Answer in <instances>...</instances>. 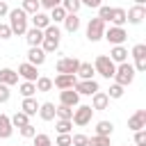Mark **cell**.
Returning <instances> with one entry per match:
<instances>
[{
  "mask_svg": "<svg viewBox=\"0 0 146 146\" xmlns=\"http://www.w3.org/2000/svg\"><path fill=\"white\" fill-rule=\"evenodd\" d=\"M91 116H94V110H91V105H78L75 110H73V116H71V121L75 123V125H89L91 123Z\"/></svg>",
  "mask_w": 146,
  "mask_h": 146,
  "instance_id": "5",
  "label": "cell"
},
{
  "mask_svg": "<svg viewBox=\"0 0 146 146\" xmlns=\"http://www.w3.org/2000/svg\"><path fill=\"white\" fill-rule=\"evenodd\" d=\"M62 7H64L66 14H78V9L82 5H80V0H62Z\"/></svg>",
  "mask_w": 146,
  "mask_h": 146,
  "instance_id": "32",
  "label": "cell"
},
{
  "mask_svg": "<svg viewBox=\"0 0 146 146\" xmlns=\"http://www.w3.org/2000/svg\"><path fill=\"white\" fill-rule=\"evenodd\" d=\"M130 55H132L135 59H144V57H146V43H135L132 50H130Z\"/></svg>",
  "mask_w": 146,
  "mask_h": 146,
  "instance_id": "35",
  "label": "cell"
},
{
  "mask_svg": "<svg viewBox=\"0 0 146 146\" xmlns=\"http://www.w3.org/2000/svg\"><path fill=\"white\" fill-rule=\"evenodd\" d=\"M114 64H123V62H128V48H123V46H114L112 50H110V55H107Z\"/></svg>",
  "mask_w": 146,
  "mask_h": 146,
  "instance_id": "17",
  "label": "cell"
},
{
  "mask_svg": "<svg viewBox=\"0 0 146 146\" xmlns=\"http://www.w3.org/2000/svg\"><path fill=\"white\" fill-rule=\"evenodd\" d=\"M112 130H114V123L112 121H98L96 123V135L98 137H110Z\"/></svg>",
  "mask_w": 146,
  "mask_h": 146,
  "instance_id": "27",
  "label": "cell"
},
{
  "mask_svg": "<svg viewBox=\"0 0 146 146\" xmlns=\"http://www.w3.org/2000/svg\"><path fill=\"white\" fill-rule=\"evenodd\" d=\"M73 89L78 91V96H94L96 91H100V87H98L96 80H78Z\"/></svg>",
  "mask_w": 146,
  "mask_h": 146,
  "instance_id": "8",
  "label": "cell"
},
{
  "mask_svg": "<svg viewBox=\"0 0 146 146\" xmlns=\"http://www.w3.org/2000/svg\"><path fill=\"white\" fill-rule=\"evenodd\" d=\"M9 121H11V125H14V128H23V125H27V123H30V116H27L25 112H16L14 116H9Z\"/></svg>",
  "mask_w": 146,
  "mask_h": 146,
  "instance_id": "29",
  "label": "cell"
},
{
  "mask_svg": "<svg viewBox=\"0 0 146 146\" xmlns=\"http://www.w3.org/2000/svg\"><path fill=\"white\" fill-rule=\"evenodd\" d=\"M55 146H71V135H57Z\"/></svg>",
  "mask_w": 146,
  "mask_h": 146,
  "instance_id": "45",
  "label": "cell"
},
{
  "mask_svg": "<svg viewBox=\"0 0 146 146\" xmlns=\"http://www.w3.org/2000/svg\"><path fill=\"white\" fill-rule=\"evenodd\" d=\"M135 66L130 62H123V64H116V71H114V82L121 84V87H128L132 80H135Z\"/></svg>",
  "mask_w": 146,
  "mask_h": 146,
  "instance_id": "2",
  "label": "cell"
},
{
  "mask_svg": "<svg viewBox=\"0 0 146 146\" xmlns=\"http://www.w3.org/2000/svg\"><path fill=\"white\" fill-rule=\"evenodd\" d=\"M9 96H11L9 87H7V84H0V103H7V100H9Z\"/></svg>",
  "mask_w": 146,
  "mask_h": 146,
  "instance_id": "46",
  "label": "cell"
},
{
  "mask_svg": "<svg viewBox=\"0 0 146 146\" xmlns=\"http://www.w3.org/2000/svg\"><path fill=\"white\" fill-rule=\"evenodd\" d=\"M64 27H66V32H78L80 30V18H78V14H66V18H64Z\"/></svg>",
  "mask_w": 146,
  "mask_h": 146,
  "instance_id": "25",
  "label": "cell"
},
{
  "mask_svg": "<svg viewBox=\"0 0 146 146\" xmlns=\"http://www.w3.org/2000/svg\"><path fill=\"white\" fill-rule=\"evenodd\" d=\"M123 94H125V87H121V84H116V82L107 89V98H121Z\"/></svg>",
  "mask_w": 146,
  "mask_h": 146,
  "instance_id": "37",
  "label": "cell"
},
{
  "mask_svg": "<svg viewBox=\"0 0 146 146\" xmlns=\"http://www.w3.org/2000/svg\"><path fill=\"white\" fill-rule=\"evenodd\" d=\"M39 116L43 121H52L55 119V105L52 103H41L39 105Z\"/></svg>",
  "mask_w": 146,
  "mask_h": 146,
  "instance_id": "26",
  "label": "cell"
},
{
  "mask_svg": "<svg viewBox=\"0 0 146 146\" xmlns=\"http://www.w3.org/2000/svg\"><path fill=\"white\" fill-rule=\"evenodd\" d=\"M87 146H110V137H98V135H94V137L87 139Z\"/></svg>",
  "mask_w": 146,
  "mask_h": 146,
  "instance_id": "38",
  "label": "cell"
},
{
  "mask_svg": "<svg viewBox=\"0 0 146 146\" xmlns=\"http://www.w3.org/2000/svg\"><path fill=\"white\" fill-rule=\"evenodd\" d=\"M110 16H112V7H107V5H100V7H98V18L107 23V21H110Z\"/></svg>",
  "mask_w": 146,
  "mask_h": 146,
  "instance_id": "42",
  "label": "cell"
},
{
  "mask_svg": "<svg viewBox=\"0 0 146 146\" xmlns=\"http://www.w3.org/2000/svg\"><path fill=\"white\" fill-rule=\"evenodd\" d=\"M103 39H107L112 46H123V41L128 39V32H125L123 27H116V25H112L110 30H105Z\"/></svg>",
  "mask_w": 146,
  "mask_h": 146,
  "instance_id": "7",
  "label": "cell"
},
{
  "mask_svg": "<svg viewBox=\"0 0 146 146\" xmlns=\"http://www.w3.org/2000/svg\"><path fill=\"white\" fill-rule=\"evenodd\" d=\"M55 128H57V132H59V135H68V132H71V128H73V121H64V119H57Z\"/></svg>",
  "mask_w": 146,
  "mask_h": 146,
  "instance_id": "33",
  "label": "cell"
},
{
  "mask_svg": "<svg viewBox=\"0 0 146 146\" xmlns=\"http://www.w3.org/2000/svg\"><path fill=\"white\" fill-rule=\"evenodd\" d=\"M25 39H27L30 48H36V46H41V41H43V30L27 27V32H25Z\"/></svg>",
  "mask_w": 146,
  "mask_h": 146,
  "instance_id": "14",
  "label": "cell"
},
{
  "mask_svg": "<svg viewBox=\"0 0 146 146\" xmlns=\"http://www.w3.org/2000/svg\"><path fill=\"white\" fill-rule=\"evenodd\" d=\"M132 66H135V71L144 73V71H146V57H144V59H135V64H132Z\"/></svg>",
  "mask_w": 146,
  "mask_h": 146,
  "instance_id": "48",
  "label": "cell"
},
{
  "mask_svg": "<svg viewBox=\"0 0 146 146\" xmlns=\"http://www.w3.org/2000/svg\"><path fill=\"white\" fill-rule=\"evenodd\" d=\"M46 55L48 52H55L57 48H59V36H43V41H41V46H39Z\"/></svg>",
  "mask_w": 146,
  "mask_h": 146,
  "instance_id": "21",
  "label": "cell"
},
{
  "mask_svg": "<svg viewBox=\"0 0 146 146\" xmlns=\"http://www.w3.org/2000/svg\"><path fill=\"white\" fill-rule=\"evenodd\" d=\"M144 128H146V110H137L128 119V130L137 132V130H144Z\"/></svg>",
  "mask_w": 146,
  "mask_h": 146,
  "instance_id": "10",
  "label": "cell"
},
{
  "mask_svg": "<svg viewBox=\"0 0 146 146\" xmlns=\"http://www.w3.org/2000/svg\"><path fill=\"white\" fill-rule=\"evenodd\" d=\"M16 82H18V73H16L14 68H2V71H0V84L11 87V84H16Z\"/></svg>",
  "mask_w": 146,
  "mask_h": 146,
  "instance_id": "20",
  "label": "cell"
},
{
  "mask_svg": "<svg viewBox=\"0 0 146 146\" xmlns=\"http://www.w3.org/2000/svg\"><path fill=\"white\" fill-rule=\"evenodd\" d=\"M32 139H34V146H52V139H50L48 135H43V132L34 135Z\"/></svg>",
  "mask_w": 146,
  "mask_h": 146,
  "instance_id": "39",
  "label": "cell"
},
{
  "mask_svg": "<svg viewBox=\"0 0 146 146\" xmlns=\"http://www.w3.org/2000/svg\"><path fill=\"white\" fill-rule=\"evenodd\" d=\"M80 5H84V7H91V9H98L103 2H100V0H80Z\"/></svg>",
  "mask_w": 146,
  "mask_h": 146,
  "instance_id": "49",
  "label": "cell"
},
{
  "mask_svg": "<svg viewBox=\"0 0 146 146\" xmlns=\"http://www.w3.org/2000/svg\"><path fill=\"white\" fill-rule=\"evenodd\" d=\"M94 71L98 73V75H103V78H114V71H116V64L107 57V55H98L96 57V62H94Z\"/></svg>",
  "mask_w": 146,
  "mask_h": 146,
  "instance_id": "3",
  "label": "cell"
},
{
  "mask_svg": "<svg viewBox=\"0 0 146 146\" xmlns=\"http://www.w3.org/2000/svg\"><path fill=\"white\" fill-rule=\"evenodd\" d=\"M43 62H46V52H43L39 46L27 50V64H32V66H41Z\"/></svg>",
  "mask_w": 146,
  "mask_h": 146,
  "instance_id": "15",
  "label": "cell"
},
{
  "mask_svg": "<svg viewBox=\"0 0 146 146\" xmlns=\"http://www.w3.org/2000/svg\"><path fill=\"white\" fill-rule=\"evenodd\" d=\"M146 18V7L144 5H135L125 11V23H132V25H139L141 21Z\"/></svg>",
  "mask_w": 146,
  "mask_h": 146,
  "instance_id": "9",
  "label": "cell"
},
{
  "mask_svg": "<svg viewBox=\"0 0 146 146\" xmlns=\"http://www.w3.org/2000/svg\"><path fill=\"white\" fill-rule=\"evenodd\" d=\"M18 78H23L25 82H36V78H39V71H36V66H32V64H21L18 66Z\"/></svg>",
  "mask_w": 146,
  "mask_h": 146,
  "instance_id": "12",
  "label": "cell"
},
{
  "mask_svg": "<svg viewBox=\"0 0 146 146\" xmlns=\"http://www.w3.org/2000/svg\"><path fill=\"white\" fill-rule=\"evenodd\" d=\"M21 94H23V98H32V96L36 94L34 82H23V84H21Z\"/></svg>",
  "mask_w": 146,
  "mask_h": 146,
  "instance_id": "36",
  "label": "cell"
},
{
  "mask_svg": "<svg viewBox=\"0 0 146 146\" xmlns=\"http://www.w3.org/2000/svg\"><path fill=\"white\" fill-rule=\"evenodd\" d=\"M48 25H50V16H48V14H43V11L32 14V27H36V30H46Z\"/></svg>",
  "mask_w": 146,
  "mask_h": 146,
  "instance_id": "19",
  "label": "cell"
},
{
  "mask_svg": "<svg viewBox=\"0 0 146 146\" xmlns=\"http://www.w3.org/2000/svg\"><path fill=\"white\" fill-rule=\"evenodd\" d=\"M78 66H80V59L75 57H62L57 59V73H64V75H75L78 73Z\"/></svg>",
  "mask_w": 146,
  "mask_h": 146,
  "instance_id": "6",
  "label": "cell"
},
{
  "mask_svg": "<svg viewBox=\"0 0 146 146\" xmlns=\"http://www.w3.org/2000/svg\"><path fill=\"white\" fill-rule=\"evenodd\" d=\"M11 132H14V125H11L9 116H7V114H0V139L11 137Z\"/></svg>",
  "mask_w": 146,
  "mask_h": 146,
  "instance_id": "22",
  "label": "cell"
},
{
  "mask_svg": "<svg viewBox=\"0 0 146 146\" xmlns=\"http://www.w3.org/2000/svg\"><path fill=\"white\" fill-rule=\"evenodd\" d=\"M39 5H41L43 9H55V7L62 5V0H39Z\"/></svg>",
  "mask_w": 146,
  "mask_h": 146,
  "instance_id": "44",
  "label": "cell"
},
{
  "mask_svg": "<svg viewBox=\"0 0 146 146\" xmlns=\"http://www.w3.org/2000/svg\"><path fill=\"white\" fill-rule=\"evenodd\" d=\"M7 14H9V7H7V2H5V0H0V18H2V16H7Z\"/></svg>",
  "mask_w": 146,
  "mask_h": 146,
  "instance_id": "50",
  "label": "cell"
},
{
  "mask_svg": "<svg viewBox=\"0 0 146 146\" xmlns=\"http://www.w3.org/2000/svg\"><path fill=\"white\" fill-rule=\"evenodd\" d=\"M21 112H25L27 116H34V114L39 112V103H36V98H23Z\"/></svg>",
  "mask_w": 146,
  "mask_h": 146,
  "instance_id": "24",
  "label": "cell"
},
{
  "mask_svg": "<svg viewBox=\"0 0 146 146\" xmlns=\"http://www.w3.org/2000/svg\"><path fill=\"white\" fill-rule=\"evenodd\" d=\"M34 87H36V91H50V89H52V78H48V75H39L36 82H34Z\"/></svg>",
  "mask_w": 146,
  "mask_h": 146,
  "instance_id": "28",
  "label": "cell"
},
{
  "mask_svg": "<svg viewBox=\"0 0 146 146\" xmlns=\"http://www.w3.org/2000/svg\"><path fill=\"white\" fill-rule=\"evenodd\" d=\"M75 82H78L75 75H64V73H59V75L52 80V87H57L59 91H64V89H73Z\"/></svg>",
  "mask_w": 146,
  "mask_h": 146,
  "instance_id": "13",
  "label": "cell"
},
{
  "mask_svg": "<svg viewBox=\"0 0 146 146\" xmlns=\"http://www.w3.org/2000/svg\"><path fill=\"white\" fill-rule=\"evenodd\" d=\"M59 105H66V107H78L80 105V96L75 89H64L59 91Z\"/></svg>",
  "mask_w": 146,
  "mask_h": 146,
  "instance_id": "11",
  "label": "cell"
},
{
  "mask_svg": "<svg viewBox=\"0 0 146 146\" xmlns=\"http://www.w3.org/2000/svg\"><path fill=\"white\" fill-rule=\"evenodd\" d=\"M105 21H100L98 16L96 18H89V23H87V39L89 41H100L103 39V34H105Z\"/></svg>",
  "mask_w": 146,
  "mask_h": 146,
  "instance_id": "4",
  "label": "cell"
},
{
  "mask_svg": "<svg viewBox=\"0 0 146 146\" xmlns=\"http://www.w3.org/2000/svg\"><path fill=\"white\" fill-rule=\"evenodd\" d=\"M135 144L137 146H146V130H137L135 132Z\"/></svg>",
  "mask_w": 146,
  "mask_h": 146,
  "instance_id": "43",
  "label": "cell"
},
{
  "mask_svg": "<svg viewBox=\"0 0 146 146\" xmlns=\"http://www.w3.org/2000/svg\"><path fill=\"white\" fill-rule=\"evenodd\" d=\"M135 2H137V5H144V2H146V0H135Z\"/></svg>",
  "mask_w": 146,
  "mask_h": 146,
  "instance_id": "51",
  "label": "cell"
},
{
  "mask_svg": "<svg viewBox=\"0 0 146 146\" xmlns=\"http://www.w3.org/2000/svg\"><path fill=\"white\" fill-rule=\"evenodd\" d=\"M11 36V27L7 23H0V39H9Z\"/></svg>",
  "mask_w": 146,
  "mask_h": 146,
  "instance_id": "47",
  "label": "cell"
},
{
  "mask_svg": "<svg viewBox=\"0 0 146 146\" xmlns=\"http://www.w3.org/2000/svg\"><path fill=\"white\" fill-rule=\"evenodd\" d=\"M107 105H110V98H107L105 91H96V94L91 96V110H94V112H96V110H107Z\"/></svg>",
  "mask_w": 146,
  "mask_h": 146,
  "instance_id": "16",
  "label": "cell"
},
{
  "mask_svg": "<svg viewBox=\"0 0 146 146\" xmlns=\"http://www.w3.org/2000/svg\"><path fill=\"white\" fill-rule=\"evenodd\" d=\"M18 132H21V137H25V139H32V137L36 135V128H34L32 123H27V125L18 128Z\"/></svg>",
  "mask_w": 146,
  "mask_h": 146,
  "instance_id": "40",
  "label": "cell"
},
{
  "mask_svg": "<svg viewBox=\"0 0 146 146\" xmlns=\"http://www.w3.org/2000/svg\"><path fill=\"white\" fill-rule=\"evenodd\" d=\"M9 27H11V34H18V36H25V32H27V14L21 9V7H16V9H9Z\"/></svg>",
  "mask_w": 146,
  "mask_h": 146,
  "instance_id": "1",
  "label": "cell"
},
{
  "mask_svg": "<svg viewBox=\"0 0 146 146\" xmlns=\"http://www.w3.org/2000/svg\"><path fill=\"white\" fill-rule=\"evenodd\" d=\"M94 75H96V71H94V64H89V62H80L75 78H80V80H94Z\"/></svg>",
  "mask_w": 146,
  "mask_h": 146,
  "instance_id": "18",
  "label": "cell"
},
{
  "mask_svg": "<svg viewBox=\"0 0 146 146\" xmlns=\"http://www.w3.org/2000/svg\"><path fill=\"white\" fill-rule=\"evenodd\" d=\"M64 18H66V11H64V7L59 5V7H55V9H50V23H64Z\"/></svg>",
  "mask_w": 146,
  "mask_h": 146,
  "instance_id": "30",
  "label": "cell"
},
{
  "mask_svg": "<svg viewBox=\"0 0 146 146\" xmlns=\"http://www.w3.org/2000/svg\"><path fill=\"white\" fill-rule=\"evenodd\" d=\"M39 7H41V5H39V0H23V7H21V9H23L25 14H36V11H39Z\"/></svg>",
  "mask_w": 146,
  "mask_h": 146,
  "instance_id": "34",
  "label": "cell"
},
{
  "mask_svg": "<svg viewBox=\"0 0 146 146\" xmlns=\"http://www.w3.org/2000/svg\"><path fill=\"white\" fill-rule=\"evenodd\" d=\"M55 116H57V119H64V121H71V116H73V107L57 105V107H55Z\"/></svg>",
  "mask_w": 146,
  "mask_h": 146,
  "instance_id": "31",
  "label": "cell"
},
{
  "mask_svg": "<svg viewBox=\"0 0 146 146\" xmlns=\"http://www.w3.org/2000/svg\"><path fill=\"white\" fill-rule=\"evenodd\" d=\"M110 23H114L116 27H123V25H125V9H121V7H112Z\"/></svg>",
  "mask_w": 146,
  "mask_h": 146,
  "instance_id": "23",
  "label": "cell"
},
{
  "mask_svg": "<svg viewBox=\"0 0 146 146\" xmlns=\"http://www.w3.org/2000/svg\"><path fill=\"white\" fill-rule=\"evenodd\" d=\"M87 135H82V132H78V135H71V146H87Z\"/></svg>",
  "mask_w": 146,
  "mask_h": 146,
  "instance_id": "41",
  "label": "cell"
}]
</instances>
